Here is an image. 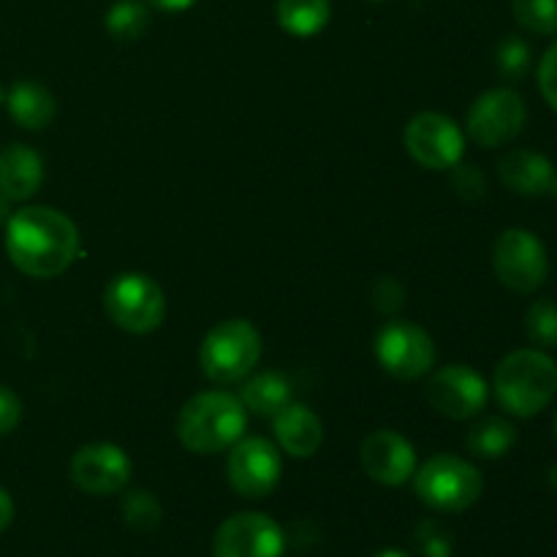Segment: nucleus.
<instances>
[{
  "label": "nucleus",
  "mask_w": 557,
  "mask_h": 557,
  "mask_svg": "<svg viewBox=\"0 0 557 557\" xmlns=\"http://www.w3.org/2000/svg\"><path fill=\"white\" fill-rule=\"evenodd\" d=\"M248 411L232 392H201L190 397L177 417V438L194 455L226 451L243 438Z\"/></svg>",
  "instance_id": "obj_2"
},
{
  "label": "nucleus",
  "mask_w": 557,
  "mask_h": 557,
  "mask_svg": "<svg viewBox=\"0 0 557 557\" xmlns=\"http://www.w3.org/2000/svg\"><path fill=\"white\" fill-rule=\"evenodd\" d=\"M500 408L511 417H539L557 395V364L542 348H520L500 359L493 375Z\"/></svg>",
  "instance_id": "obj_3"
},
{
  "label": "nucleus",
  "mask_w": 557,
  "mask_h": 557,
  "mask_svg": "<svg viewBox=\"0 0 557 557\" xmlns=\"http://www.w3.org/2000/svg\"><path fill=\"white\" fill-rule=\"evenodd\" d=\"M373 297H375V308L384 310V313H392V310L403 308V288L400 283H395L392 277H384V281L379 283Z\"/></svg>",
  "instance_id": "obj_32"
},
{
  "label": "nucleus",
  "mask_w": 557,
  "mask_h": 557,
  "mask_svg": "<svg viewBox=\"0 0 557 557\" xmlns=\"http://www.w3.org/2000/svg\"><path fill=\"white\" fill-rule=\"evenodd\" d=\"M277 25L294 38H310L326 27L332 16L330 0H277Z\"/></svg>",
  "instance_id": "obj_21"
},
{
  "label": "nucleus",
  "mask_w": 557,
  "mask_h": 557,
  "mask_svg": "<svg viewBox=\"0 0 557 557\" xmlns=\"http://www.w3.org/2000/svg\"><path fill=\"white\" fill-rule=\"evenodd\" d=\"M370 3H381V0H370Z\"/></svg>",
  "instance_id": "obj_40"
},
{
  "label": "nucleus",
  "mask_w": 557,
  "mask_h": 557,
  "mask_svg": "<svg viewBox=\"0 0 557 557\" xmlns=\"http://www.w3.org/2000/svg\"><path fill=\"white\" fill-rule=\"evenodd\" d=\"M239 400L245 411L272 419L292 403V384L283 373H259L245 381Z\"/></svg>",
  "instance_id": "obj_20"
},
{
  "label": "nucleus",
  "mask_w": 557,
  "mask_h": 557,
  "mask_svg": "<svg viewBox=\"0 0 557 557\" xmlns=\"http://www.w3.org/2000/svg\"><path fill=\"white\" fill-rule=\"evenodd\" d=\"M272 428L281 449L292 457H313L324 444L321 419L299 403H288L277 417H272Z\"/></svg>",
  "instance_id": "obj_18"
},
{
  "label": "nucleus",
  "mask_w": 557,
  "mask_h": 557,
  "mask_svg": "<svg viewBox=\"0 0 557 557\" xmlns=\"http://www.w3.org/2000/svg\"><path fill=\"white\" fill-rule=\"evenodd\" d=\"M373 557H408V555L403 553V549H395V547H389V549H381V553H375Z\"/></svg>",
  "instance_id": "obj_36"
},
{
  "label": "nucleus",
  "mask_w": 557,
  "mask_h": 557,
  "mask_svg": "<svg viewBox=\"0 0 557 557\" xmlns=\"http://www.w3.org/2000/svg\"><path fill=\"white\" fill-rule=\"evenodd\" d=\"M44 183V158L27 145L0 150V194L9 201H27Z\"/></svg>",
  "instance_id": "obj_17"
},
{
  "label": "nucleus",
  "mask_w": 557,
  "mask_h": 557,
  "mask_svg": "<svg viewBox=\"0 0 557 557\" xmlns=\"http://www.w3.org/2000/svg\"><path fill=\"white\" fill-rule=\"evenodd\" d=\"M413 487L424 506L444 515L468 511L484 493V479L476 466L457 455H435L413 471Z\"/></svg>",
  "instance_id": "obj_5"
},
{
  "label": "nucleus",
  "mask_w": 557,
  "mask_h": 557,
  "mask_svg": "<svg viewBox=\"0 0 557 557\" xmlns=\"http://www.w3.org/2000/svg\"><path fill=\"white\" fill-rule=\"evenodd\" d=\"M11 520H14V500H11V495L0 487V533L11 525Z\"/></svg>",
  "instance_id": "obj_33"
},
{
  "label": "nucleus",
  "mask_w": 557,
  "mask_h": 557,
  "mask_svg": "<svg viewBox=\"0 0 557 557\" xmlns=\"http://www.w3.org/2000/svg\"><path fill=\"white\" fill-rule=\"evenodd\" d=\"M375 357L397 381H417L433 370L435 343L413 321L392 319L375 335Z\"/></svg>",
  "instance_id": "obj_8"
},
{
  "label": "nucleus",
  "mask_w": 557,
  "mask_h": 557,
  "mask_svg": "<svg viewBox=\"0 0 557 557\" xmlns=\"http://www.w3.org/2000/svg\"><path fill=\"white\" fill-rule=\"evenodd\" d=\"M517 444V428L509 419L487 417L473 424L466 435V446L471 455L484 457V460H500L509 455Z\"/></svg>",
  "instance_id": "obj_22"
},
{
  "label": "nucleus",
  "mask_w": 557,
  "mask_h": 557,
  "mask_svg": "<svg viewBox=\"0 0 557 557\" xmlns=\"http://www.w3.org/2000/svg\"><path fill=\"white\" fill-rule=\"evenodd\" d=\"M22 422V400L9 386H0V438L14 433Z\"/></svg>",
  "instance_id": "obj_31"
},
{
  "label": "nucleus",
  "mask_w": 557,
  "mask_h": 557,
  "mask_svg": "<svg viewBox=\"0 0 557 557\" xmlns=\"http://www.w3.org/2000/svg\"><path fill=\"white\" fill-rule=\"evenodd\" d=\"M286 533L272 517L243 511L221 522L212 539V557H281Z\"/></svg>",
  "instance_id": "obj_12"
},
{
  "label": "nucleus",
  "mask_w": 557,
  "mask_h": 557,
  "mask_svg": "<svg viewBox=\"0 0 557 557\" xmlns=\"http://www.w3.org/2000/svg\"><path fill=\"white\" fill-rule=\"evenodd\" d=\"M555 438H557V413H555Z\"/></svg>",
  "instance_id": "obj_39"
},
{
  "label": "nucleus",
  "mask_w": 557,
  "mask_h": 557,
  "mask_svg": "<svg viewBox=\"0 0 557 557\" xmlns=\"http://www.w3.org/2000/svg\"><path fill=\"white\" fill-rule=\"evenodd\" d=\"M5 253L11 264L30 277H58L79 253L74 221L52 207H22L5 221Z\"/></svg>",
  "instance_id": "obj_1"
},
{
  "label": "nucleus",
  "mask_w": 557,
  "mask_h": 557,
  "mask_svg": "<svg viewBox=\"0 0 557 557\" xmlns=\"http://www.w3.org/2000/svg\"><path fill=\"white\" fill-rule=\"evenodd\" d=\"M5 107L11 120L25 131H44L58 114V101L44 85L33 79H22L5 90Z\"/></svg>",
  "instance_id": "obj_19"
},
{
  "label": "nucleus",
  "mask_w": 557,
  "mask_h": 557,
  "mask_svg": "<svg viewBox=\"0 0 557 557\" xmlns=\"http://www.w3.org/2000/svg\"><path fill=\"white\" fill-rule=\"evenodd\" d=\"M498 177L517 196H557V169L536 150H511L500 158Z\"/></svg>",
  "instance_id": "obj_16"
},
{
  "label": "nucleus",
  "mask_w": 557,
  "mask_h": 557,
  "mask_svg": "<svg viewBox=\"0 0 557 557\" xmlns=\"http://www.w3.org/2000/svg\"><path fill=\"white\" fill-rule=\"evenodd\" d=\"M528 120L525 98L511 87L482 92L468 112V136L479 147H504L522 134Z\"/></svg>",
  "instance_id": "obj_9"
},
{
  "label": "nucleus",
  "mask_w": 557,
  "mask_h": 557,
  "mask_svg": "<svg viewBox=\"0 0 557 557\" xmlns=\"http://www.w3.org/2000/svg\"><path fill=\"white\" fill-rule=\"evenodd\" d=\"M451 188L460 199L466 201H479L484 194H487V177L482 174V169L476 166H460L457 163L451 169Z\"/></svg>",
  "instance_id": "obj_29"
},
{
  "label": "nucleus",
  "mask_w": 557,
  "mask_h": 557,
  "mask_svg": "<svg viewBox=\"0 0 557 557\" xmlns=\"http://www.w3.org/2000/svg\"><path fill=\"white\" fill-rule=\"evenodd\" d=\"M283 460L275 444L267 438H243L232 446L226 460L228 484L237 495L248 500H261L275 493L281 484Z\"/></svg>",
  "instance_id": "obj_11"
},
{
  "label": "nucleus",
  "mask_w": 557,
  "mask_h": 557,
  "mask_svg": "<svg viewBox=\"0 0 557 557\" xmlns=\"http://www.w3.org/2000/svg\"><path fill=\"white\" fill-rule=\"evenodd\" d=\"M487 381L468 364H446L430 375L428 400L441 417L466 422L487 406Z\"/></svg>",
  "instance_id": "obj_13"
},
{
  "label": "nucleus",
  "mask_w": 557,
  "mask_h": 557,
  "mask_svg": "<svg viewBox=\"0 0 557 557\" xmlns=\"http://www.w3.org/2000/svg\"><path fill=\"white\" fill-rule=\"evenodd\" d=\"M152 9L158 11H185L196 3V0H147Z\"/></svg>",
  "instance_id": "obj_34"
},
{
  "label": "nucleus",
  "mask_w": 557,
  "mask_h": 557,
  "mask_svg": "<svg viewBox=\"0 0 557 557\" xmlns=\"http://www.w3.org/2000/svg\"><path fill=\"white\" fill-rule=\"evenodd\" d=\"M539 90H542L544 101L557 112V41L544 52L542 63H539Z\"/></svg>",
  "instance_id": "obj_30"
},
{
  "label": "nucleus",
  "mask_w": 557,
  "mask_h": 557,
  "mask_svg": "<svg viewBox=\"0 0 557 557\" xmlns=\"http://www.w3.org/2000/svg\"><path fill=\"white\" fill-rule=\"evenodd\" d=\"M549 487H553L557 493V466L553 468V471H549Z\"/></svg>",
  "instance_id": "obj_37"
},
{
  "label": "nucleus",
  "mask_w": 557,
  "mask_h": 557,
  "mask_svg": "<svg viewBox=\"0 0 557 557\" xmlns=\"http://www.w3.org/2000/svg\"><path fill=\"white\" fill-rule=\"evenodd\" d=\"M495 65L504 79H522L531 69V47L520 36H506L495 49Z\"/></svg>",
  "instance_id": "obj_27"
},
{
  "label": "nucleus",
  "mask_w": 557,
  "mask_h": 557,
  "mask_svg": "<svg viewBox=\"0 0 557 557\" xmlns=\"http://www.w3.org/2000/svg\"><path fill=\"white\" fill-rule=\"evenodd\" d=\"M493 270L509 292L533 294L547 281V250L528 228H506L493 245Z\"/></svg>",
  "instance_id": "obj_7"
},
{
  "label": "nucleus",
  "mask_w": 557,
  "mask_h": 557,
  "mask_svg": "<svg viewBox=\"0 0 557 557\" xmlns=\"http://www.w3.org/2000/svg\"><path fill=\"white\" fill-rule=\"evenodd\" d=\"M364 473L384 487H403L417 471V451L406 435L395 430H375L359 449Z\"/></svg>",
  "instance_id": "obj_15"
},
{
  "label": "nucleus",
  "mask_w": 557,
  "mask_h": 557,
  "mask_svg": "<svg viewBox=\"0 0 557 557\" xmlns=\"http://www.w3.org/2000/svg\"><path fill=\"white\" fill-rule=\"evenodd\" d=\"M103 310L117 330L128 335H147L163 324L166 297L152 277L141 272H123L103 288Z\"/></svg>",
  "instance_id": "obj_6"
},
{
  "label": "nucleus",
  "mask_w": 557,
  "mask_h": 557,
  "mask_svg": "<svg viewBox=\"0 0 557 557\" xmlns=\"http://www.w3.org/2000/svg\"><path fill=\"white\" fill-rule=\"evenodd\" d=\"M261 359V335L248 319H226L212 326L199 348L201 373L212 384H239Z\"/></svg>",
  "instance_id": "obj_4"
},
{
  "label": "nucleus",
  "mask_w": 557,
  "mask_h": 557,
  "mask_svg": "<svg viewBox=\"0 0 557 557\" xmlns=\"http://www.w3.org/2000/svg\"><path fill=\"white\" fill-rule=\"evenodd\" d=\"M525 332L531 343L539 348L557 346V302L553 299H536L525 310Z\"/></svg>",
  "instance_id": "obj_26"
},
{
  "label": "nucleus",
  "mask_w": 557,
  "mask_h": 557,
  "mask_svg": "<svg viewBox=\"0 0 557 557\" xmlns=\"http://www.w3.org/2000/svg\"><path fill=\"white\" fill-rule=\"evenodd\" d=\"M120 515H123V522L136 533H150L161 525L163 509L158 504V498L147 490H134L123 498L120 504Z\"/></svg>",
  "instance_id": "obj_24"
},
{
  "label": "nucleus",
  "mask_w": 557,
  "mask_h": 557,
  "mask_svg": "<svg viewBox=\"0 0 557 557\" xmlns=\"http://www.w3.org/2000/svg\"><path fill=\"white\" fill-rule=\"evenodd\" d=\"M150 27V9L145 0H114L107 11V30L117 41H136Z\"/></svg>",
  "instance_id": "obj_23"
},
{
  "label": "nucleus",
  "mask_w": 557,
  "mask_h": 557,
  "mask_svg": "<svg viewBox=\"0 0 557 557\" xmlns=\"http://www.w3.org/2000/svg\"><path fill=\"white\" fill-rule=\"evenodd\" d=\"M515 20L536 36L557 33V0H511Z\"/></svg>",
  "instance_id": "obj_25"
},
{
  "label": "nucleus",
  "mask_w": 557,
  "mask_h": 557,
  "mask_svg": "<svg viewBox=\"0 0 557 557\" xmlns=\"http://www.w3.org/2000/svg\"><path fill=\"white\" fill-rule=\"evenodd\" d=\"M5 103V90H3V85H0V107H3Z\"/></svg>",
  "instance_id": "obj_38"
},
{
  "label": "nucleus",
  "mask_w": 557,
  "mask_h": 557,
  "mask_svg": "<svg viewBox=\"0 0 557 557\" xmlns=\"http://www.w3.org/2000/svg\"><path fill=\"white\" fill-rule=\"evenodd\" d=\"M406 150L419 166L433 172H449L466 152V136L460 125L441 112H422L406 125Z\"/></svg>",
  "instance_id": "obj_10"
},
{
  "label": "nucleus",
  "mask_w": 557,
  "mask_h": 557,
  "mask_svg": "<svg viewBox=\"0 0 557 557\" xmlns=\"http://www.w3.org/2000/svg\"><path fill=\"white\" fill-rule=\"evenodd\" d=\"M451 536L441 522L424 520L417 528V547L424 557H451Z\"/></svg>",
  "instance_id": "obj_28"
},
{
  "label": "nucleus",
  "mask_w": 557,
  "mask_h": 557,
  "mask_svg": "<svg viewBox=\"0 0 557 557\" xmlns=\"http://www.w3.org/2000/svg\"><path fill=\"white\" fill-rule=\"evenodd\" d=\"M9 205H11V201H9V199H5V196H3V194H0V226H3V223H5V221H9V215H11Z\"/></svg>",
  "instance_id": "obj_35"
},
{
  "label": "nucleus",
  "mask_w": 557,
  "mask_h": 557,
  "mask_svg": "<svg viewBox=\"0 0 557 557\" xmlns=\"http://www.w3.org/2000/svg\"><path fill=\"white\" fill-rule=\"evenodd\" d=\"M71 482L87 495H114L131 479V457L114 444H87L71 457Z\"/></svg>",
  "instance_id": "obj_14"
}]
</instances>
